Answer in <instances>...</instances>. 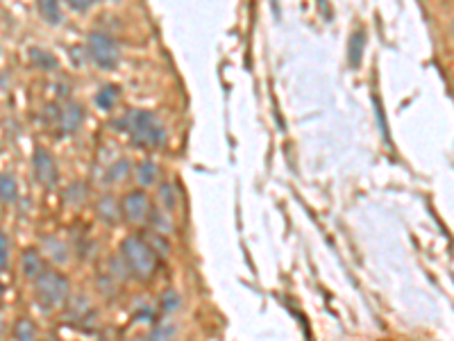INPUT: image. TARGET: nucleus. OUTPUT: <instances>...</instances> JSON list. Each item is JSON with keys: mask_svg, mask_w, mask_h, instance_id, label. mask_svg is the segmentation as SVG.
Here are the masks:
<instances>
[{"mask_svg": "<svg viewBox=\"0 0 454 341\" xmlns=\"http://www.w3.org/2000/svg\"><path fill=\"white\" fill-rule=\"evenodd\" d=\"M125 121V130L130 132V139L141 146V148L157 151L166 143V130L153 112H145V109H132V112L123 118Z\"/></svg>", "mask_w": 454, "mask_h": 341, "instance_id": "obj_1", "label": "nucleus"}, {"mask_svg": "<svg viewBox=\"0 0 454 341\" xmlns=\"http://www.w3.org/2000/svg\"><path fill=\"white\" fill-rule=\"evenodd\" d=\"M125 269L139 280H148L157 273V253L139 237H128L120 246Z\"/></svg>", "mask_w": 454, "mask_h": 341, "instance_id": "obj_2", "label": "nucleus"}, {"mask_svg": "<svg viewBox=\"0 0 454 341\" xmlns=\"http://www.w3.org/2000/svg\"><path fill=\"white\" fill-rule=\"evenodd\" d=\"M34 296L43 310H57L68 300V280L57 271L46 269L34 283Z\"/></svg>", "mask_w": 454, "mask_h": 341, "instance_id": "obj_3", "label": "nucleus"}, {"mask_svg": "<svg viewBox=\"0 0 454 341\" xmlns=\"http://www.w3.org/2000/svg\"><path fill=\"white\" fill-rule=\"evenodd\" d=\"M87 51L91 62L103 68V71H112L118 66V59H120V51H118V44L112 39L109 34L96 30L89 34V41H87Z\"/></svg>", "mask_w": 454, "mask_h": 341, "instance_id": "obj_4", "label": "nucleus"}, {"mask_svg": "<svg viewBox=\"0 0 454 341\" xmlns=\"http://www.w3.org/2000/svg\"><path fill=\"white\" fill-rule=\"evenodd\" d=\"M120 212H123V218H125L128 223L132 225H139V223H145L150 218V200L148 196H145L143 191H130L123 196L120 200Z\"/></svg>", "mask_w": 454, "mask_h": 341, "instance_id": "obj_5", "label": "nucleus"}, {"mask_svg": "<svg viewBox=\"0 0 454 341\" xmlns=\"http://www.w3.org/2000/svg\"><path fill=\"white\" fill-rule=\"evenodd\" d=\"M32 168H34V175L36 180L41 182L43 187H55L59 173H57V164L53 160V155L43 151V148H36L32 155Z\"/></svg>", "mask_w": 454, "mask_h": 341, "instance_id": "obj_6", "label": "nucleus"}, {"mask_svg": "<svg viewBox=\"0 0 454 341\" xmlns=\"http://www.w3.org/2000/svg\"><path fill=\"white\" fill-rule=\"evenodd\" d=\"M82 118H84V109L78 103H64V107L59 109V116H57V126L61 132H66V135H73L80 126H82Z\"/></svg>", "mask_w": 454, "mask_h": 341, "instance_id": "obj_7", "label": "nucleus"}, {"mask_svg": "<svg viewBox=\"0 0 454 341\" xmlns=\"http://www.w3.org/2000/svg\"><path fill=\"white\" fill-rule=\"evenodd\" d=\"M21 269H23V275L30 278V280H36L43 271H46V262L39 253H36L34 248L26 250L21 258Z\"/></svg>", "mask_w": 454, "mask_h": 341, "instance_id": "obj_8", "label": "nucleus"}, {"mask_svg": "<svg viewBox=\"0 0 454 341\" xmlns=\"http://www.w3.org/2000/svg\"><path fill=\"white\" fill-rule=\"evenodd\" d=\"M118 98H120V89L116 84H105V87H100V91L96 93V107L109 112V109H114Z\"/></svg>", "mask_w": 454, "mask_h": 341, "instance_id": "obj_9", "label": "nucleus"}, {"mask_svg": "<svg viewBox=\"0 0 454 341\" xmlns=\"http://www.w3.org/2000/svg\"><path fill=\"white\" fill-rule=\"evenodd\" d=\"M19 198V182L11 173H0V203H16Z\"/></svg>", "mask_w": 454, "mask_h": 341, "instance_id": "obj_10", "label": "nucleus"}, {"mask_svg": "<svg viewBox=\"0 0 454 341\" xmlns=\"http://www.w3.org/2000/svg\"><path fill=\"white\" fill-rule=\"evenodd\" d=\"M98 214H100V218L105 223H116L118 218L123 216L118 200L112 198V196H105L100 203H98Z\"/></svg>", "mask_w": 454, "mask_h": 341, "instance_id": "obj_11", "label": "nucleus"}, {"mask_svg": "<svg viewBox=\"0 0 454 341\" xmlns=\"http://www.w3.org/2000/svg\"><path fill=\"white\" fill-rule=\"evenodd\" d=\"M36 7H39V14L46 23H51V26H57L61 23V7H59V0H36Z\"/></svg>", "mask_w": 454, "mask_h": 341, "instance_id": "obj_12", "label": "nucleus"}, {"mask_svg": "<svg viewBox=\"0 0 454 341\" xmlns=\"http://www.w3.org/2000/svg\"><path fill=\"white\" fill-rule=\"evenodd\" d=\"M363 48H366V32L363 30H357V32L350 36V66L357 68L361 64Z\"/></svg>", "mask_w": 454, "mask_h": 341, "instance_id": "obj_13", "label": "nucleus"}, {"mask_svg": "<svg viewBox=\"0 0 454 341\" xmlns=\"http://www.w3.org/2000/svg\"><path fill=\"white\" fill-rule=\"evenodd\" d=\"M159 178V166L153 164V162H141L137 166V180L141 182V185H155Z\"/></svg>", "mask_w": 454, "mask_h": 341, "instance_id": "obj_14", "label": "nucleus"}, {"mask_svg": "<svg viewBox=\"0 0 454 341\" xmlns=\"http://www.w3.org/2000/svg\"><path fill=\"white\" fill-rule=\"evenodd\" d=\"M30 59H32V64L39 66V68L53 71V68L57 66V59H55L51 53H43L41 48H32V51H30Z\"/></svg>", "mask_w": 454, "mask_h": 341, "instance_id": "obj_15", "label": "nucleus"}, {"mask_svg": "<svg viewBox=\"0 0 454 341\" xmlns=\"http://www.w3.org/2000/svg\"><path fill=\"white\" fill-rule=\"evenodd\" d=\"M14 337L16 339H34L36 337V327L30 323V321H26V319H21L19 323H16V330H14Z\"/></svg>", "mask_w": 454, "mask_h": 341, "instance_id": "obj_16", "label": "nucleus"}, {"mask_svg": "<svg viewBox=\"0 0 454 341\" xmlns=\"http://www.w3.org/2000/svg\"><path fill=\"white\" fill-rule=\"evenodd\" d=\"M159 198H162L166 210H173V207H175V189H173V185H164L162 189H159Z\"/></svg>", "mask_w": 454, "mask_h": 341, "instance_id": "obj_17", "label": "nucleus"}, {"mask_svg": "<svg viewBox=\"0 0 454 341\" xmlns=\"http://www.w3.org/2000/svg\"><path fill=\"white\" fill-rule=\"evenodd\" d=\"M128 170H130L128 162H125V160H120L118 164H114L112 168H109V180H112V182H116V180H123V178L128 175Z\"/></svg>", "mask_w": 454, "mask_h": 341, "instance_id": "obj_18", "label": "nucleus"}, {"mask_svg": "<svg viewBox=\"0 0 454 341\" xmlns=\"http://www.w3.org/2000/svg\"><path fill=\"white\" fill-rule=\"evenodd\" d=\"M7 260H9V239L0 233V271L7 266Z\"/></svg>", "mask_w": 454, "mask_h": 341, "instance_id": "obj_19", "label": "nucleus"}, {"mask_svg": "<svg viewBox=\"0 0 454 341\" xmlns=\"http://www.w3.org/2000/svg\"><path fill=\"white\" fill-rule=\"evenodd\" d=\"M66 3H68L73 9H76V11H87V9L96 3V0H66Z\"/></svg>", "mask_w": 454, "mask_h": 341, "instance_id": "obj_20", "label": "nucleus"}, {"mask_svg": "<svg viewBox=\"0 0 454 341\" xmlns=\"http://www.w3.org/2000/svg\"><path fill=\"white\" fill-rule=\"evenodd\" d=\"M180 307V298H177V294H166V298H164V310L166 312H170V310H177Z\"/></svg>", "mask_w": 454, "mask_h": 341, "instance_id": "obj_21", "label": "nucleus"}, {"mask_svg": "<svg viewBox=\"0 0 454 341\" xmlns=\"http://www.w3.org/2000/svg\"><path fill=\"white\" fill-rule=\"evenodd\" d=\"M0 296H3V285H0Z\"/></svg>", "mask_w": 454, "mask_h": 341, "instance_id": "obj_22", "label": "nucleus"}, {"mask_svg": "<svg viewBox=\"0 0 454 341\" xmlns=\"http://www.w3.org/2000/svg\"><path fill=\"white\" fill-rule=\"evenodd\" d=\"M452 34H454V26H452Z\"/></svg>", "mask_w": 454, "mask_h": 341, "instance_id": "obj_23", "label": "nucleus"}]
</instances>
